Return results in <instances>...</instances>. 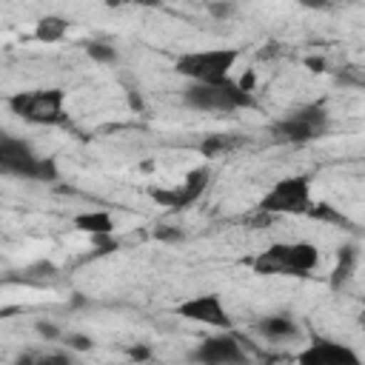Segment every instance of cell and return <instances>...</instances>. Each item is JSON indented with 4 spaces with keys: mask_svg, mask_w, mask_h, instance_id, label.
<instances>
[{
    "mask_svg": "<svg viewBox=\"0 0 365 365\" xmlns=\"http://www.w3.org/2000/svg\"><path fill=\"white\" fill-rule=\"evenodd\" d=\"M66 31H68V20H66V17H60V14H46V17H40L37 26H34V40H40V43H57V40L66 37Z\"/></svg>",
    "mask_w": 365,
    "mask_h": 365,
    "instance_id": "cell-14",
    "label": "cell"
},
{
    "mask_svg": "<svg viewBox=\"0 0 365 365\" xmlns=\"http://www.w3.org/2000/svg\"><path fill=\"white\" fill-rule=\"evenodd\" d=\"M331 3H356V0H331Z\"/></svg>",
    "mask_w": 365,
    "mask_h": 365,
    "instance_id": "cell-30",
    "label": "cell"
},
{
    "mask_svg": "<svg viewBox=\"0 0 365 365\" xmlns=\"http://www.w3.org/2000/svg\"><path fill=\"white\" fill-rule=\"evenodd\" d=\"M177 314L200 322V325H214V328H231V314L225 311L220 294H197L185 302L177 305Z\"/></svg>",
    "mask_w": 365,
    "mask_h": 365,
    "instance_id": "cell-10",
    "label": "cell"
},
{
    "mask_svg": "<svg viewBox=\"0 0 365 365\" xmlns=\"http://www.w3.org/2000/svg\"><path fill=\"white\" fill-rule=\"evenodd\" d=\"M91 237V248L97 254H111L120 248V240L114 237V231H106V234H88Z\"/></svg>",
    "mask_w": 365,
    "mask_h": 365,
    "instance_id": "cell-19",
    "label": "cell"
},
{
    "mask_svg": "<svg viewBox=\"0 0 365 365\" xmlns=\"http://www.w3.org/2000/svg\"><path fill=\"white\" fill-rule=\"evenodd\" d=\"M74 228L83 234H106L114 231V220L108 211H83L74 217Z\"/></svg>",
    "mask_w": 365,
    "mask_h": 365,
    "instance_id": "cell-15",
    "label": "cell"
},
{
    "mask_svg": "<svg viewBox=\"0 0 365 365\" xmlns=\"http://www.w3.org/2000/svg\"><path fill=\"white\" fill-rule=\"evenodd\" d=\"M208 180H211V171L205 165L202 168H191L180 185H174V188H151V197L160 205H168V208H188L191 202H197L205 194Z\"/></svg>",
    "mask_w": 365,
    "mask_h": 365,
    "instance_id": "cell-8",
    "label": "cell"
},
{
    "mask_svg": "<svg viewBox=\"0 0 365 365\" xmlns=\"http://www.w3.org/2000/svg\"><path fill=\"white\" fill-rule=\"evenodd\" d=\"M237 86H240L242 91H248V94H254V88H257V74H254V71L248 68V71H245V74H242V77L237 80Z\"/></svg>",
    "mask_w": 365,
    "mask_h": 365,
    "instance_id": "cell-24",
    "label": "cell"
},
{
    "mask_svg": "<svg viewBox=\"0 0 365 365\" xmlns=\"http://www.w3.org/2000/svg\"><path fill=\"white\" fill-rule=\"evenodd\" d=\"M308 214H311V217H317V220H328V222H345V220H342V214H336L328 202H319V205H314V202H311Z\"/></svg>",
    "mask_w": 365,
    "mask_h": 365,
    "instance_id": "cell-22",
    "label": "cell"
},
{
    "mask_svg": "<svg viewBox=\"0 0 365 365\" xmlns=\"http://www.w3.org/2000/svg\"><path fill=\"white\" fill-rule=\"evenodd\" d=\"M242 140L237 137V134H211V137H205L202 143H200V154L208 160V157H217V154H225V151H231V148H237Z\"/></svg>",
    "mask_w": 365,
    "mask_h": 365,
    "instance_id": "cell-16",
    "label": "cell"
},
{
    "mask_svg": "<svg viewBox=\"0 0 365 365\" xmlns=\"http://www.w3.org/2000/svg\"><path fill=\"white\" fill-rule=\"evenodd\" d=\"M60 339H66L68 351H74V354H86V351L94 348V339H91L88 334H80V331H68V334H63Z\"/></svg>",
    "mask_w": 365,
    "mask_h": 365,
    "instance_id": "cell-18",
    "label": "cell"
},
{
    "mask_svg": "<svg viewBox=\"0 0 365 365\" xmlns=\"http://www.w3.org/2000/svg\"><path fill=\"white\" fill-rule=\"evenodd\" d=\"M86 54L97 63H117V48L108 46V43H88L86 46Z\"/></svg>",
    "mask_w": 365,
    "mask_h": 365,
    "instance_id": "cell-17",
    "label": "cell"
},
{
    "mask_svg": "<svg viewBox=\"0 0 365 365\" xmlns=\"http://www.w3.org/2000/svg\"><path fill=\"white\" fill-rule=\"evenodd\" d=\"M128 356L137 359V362H145V359H151V348L148 345H131L128 348Z\"/></svg>",
    "mask_w": 365,
    "mask_h": 365,
    "instance_id": "cell-25",
    "label": "cell"
},
{
    "mask_svg": "<svg viewBox=\"0 0 365 365\" xmlns=\"http://www.w3.org/2000/svg\"><path fill=\"white\" fill-rule=\"evenodd\" d=\"M311 202V177L294 174L274 182V188L259 200L257 208L265 214H308Z\"/></svg>",
    "mask_w": 365,
    "mask_h": 365,
    "instance_id": "cell-7",
    "label": "cell"
},
{
    "mask_svg": "<svg viewBox=\"0 0 365 365\" xmlns=\"http://www.w3.org/2000/svg\"><path fill=\"white\" fill-rule=\"evenodd\" d=\"M43 362H68L71 359V354H46V356H40Z\"/></svg>",
    "mask_w": 365,
    "mask_h": 365,
    "instance_id": "cell-28",
    "label": "cell"
},
{
    "mask_svg": "<svg viewBox=\"0 0 365 365\" xmlns=\"http://www.w3.org/2000/svg\"><path fill=\"white\" fill-rule=\"evenodd\" d=\"M11 114L37 123V125H54L66 117V94L63 88H34V91H17L9 97Z\"/></svg>",
    "mask_w": 365,
    "mask_h": 365,
    "instance_id": "cell-4",
    "label": "cell"
},
{
    "mask_svg": "<svg viewBox=\"0 0 365 365\" xmlns=\"http://www.w3.org/2000/svg\"><path fill=\"white\" fill-rule=\"evenodd\" d=\"M319 265V248L314 242H274L259 257L251 259L257 274H279V277H305Z\"/></svg>",
    "mask_w": 365,
    "mask_h": 365,
    "instance_id": "cell-2",
    "label": "cell"
},
{
    "mask_svg": "<svg viewBox=\"0 0 365 365\" xmlns=\"http://www.w3.org/2000/svg\"><path fill=\"white\" fill-rule=\"evenodd\" d=\"M182 103H185L188 108H197V111L231 114V111H237V108L254 106V94L242 91V88L237 86V80L222 77V80H214V83H191V86L182 91Z\"/></svg>",
    "mask_w": 365,
    "mask_h": 365,
    "instance_id": "cell-3",
    "label": "cell"
},
{
    "mask_svg": "<svg viewBox=\"0 0 365 365\" xmlns=\"http://www.w3.org/2000/svg\"><path fill=\"white\" fill-rule=\"evenodd\" d=\"M108 6H114V3H131V0H106Z\"/></svg>",
    "mask_w": 365,
    "mask_h": 365,
    "instance_id": "cell-29",
    "label": "cell"
},
{
    "mask_svg": "<svg viewBox=\"0 0 365 365\" xmlns=\"http://www.w3.org/2000/svg\"><path fill=\"white\" fill-rule=\"evenodd\" d=\"M34 331H37V336L46 339V342H57V339L63 336L60 325H54L51 319H37V322H34Z\"/></svg>",
    "mask_w": 365,
    "mask_h": 365,
    "instance_id": "cell-21",
    "label": "cell"
},
{
    "mask_svg": "<svg viewBox=\"0 0 365 365\" xmlns=\"http://www.w3.org/2000/svg\"><path fill=\"white\" fill-rule=\"evenodd\" d=\"M0 174L37 180V182H54L60 177V168H57V160L37 157L34 148L23 137H11L0 131Z\"/></svg>",
    "mask_w": 365,
    "mask_h": 365,
    "instance_id": "cell-1",
    "label": "cell"
},
{
    "mask_svg": "<svg viewBox=\"0 0 365 365\" xmlns=\"http://www.w3.org/2000/svg\"><path fill=\"white\" fill-rule=\"evenodd\" d=\"M205 9H208V14H211L214 20H228V17L237 11V3H234V0H208Z\"/></svg>",
    "mask_w": 365,
    "mask_h": 365,
    "instance_id": "cell-20",
    "label": "cell"
},
{
    "mask_svg": "<svg viewBox=\"0 0 365 365\" xmlns=\"http://www.w3.org/2000/svg\"><path fill=\"white\" fill-rule=\"evenodd\" d=\"M297 359L305 365H359V354L334 339H314L305 351L297 354Z\"/></svg>",
    "mask_w": 365,
    "mask_h": 365,
    "instance_id": "cell-11",
    "label": "cell"
},
{
    "mask_svg": "<svg viewBox=\"0 0 365 365\" xmlns=\"http://www.w3.org/2000/svg\"><path fill=\"white\" fill-rule=\"evenodd\" d=\"M154 240H160V242H180L182 240V228L160 225V228H154Z\"/></svg>",
    "mask_w": 365,
    "mask_h": 365,
    "instance_id": "cell-23",
    "label": "cell"
},
{
    "mask_svg": "<svg viewBox=\"0 0 365 365\" xmlns=\"http://www.w3.org/2000/svg\"><path fill=\"white\" fill-rule=\"evenodd\" d=\"M328 120H331V114L322 103H308V106L288 111L274 125V134L285 143H311L328 131Z\"/></svg>",
    "mask_w": 365,
    "mask_h": 365,
    "instance_id": "cell-6",
    "label": "cell"
},
{
    "mask_svg": "<svg viewBox=\"0 0 365 365\" xmlns=\"http://www.w3.org/2000/svg\"><path fill=\"white\" fill-rule=\"evenodd\" d=\"M257 331L259 336H265L268 342H282V339H294L299 336V325L285 317V314H271V317H262L257 322Z\"/></svg>",
    "mask_w": 365,
    "mask_h": 365,
    "instance_id": "cell-12",
    "label": "cell"
},
{
    "mask_svg": "<svg viewBox=\"0 0 365 365\" xmlns=\"http://www.w3.org/2000/svg\"><path fill=\"white\" fill-rule=\"evenodd\" d=\"M305 66L311 71H325V60L322 57H305Z\"/></svg>",
    "mask_w": 365,
    "mask_h": 365,
    "instance_id": "cell-27",
    "label": "cell"
},
{
    "mask_svg": "<svg viewBox=\"0 0 365 365\" xmlns=\"http://www.w3.org/2000/svg\"><path fill=\"white\" fill-rule=\"evenodd\" d=\"M191 359L194 362H202V365H237V362H245V351L240 345L237 336L231 334H214V336H205L194 351H191Z\"/></svg>",
    "mask_w": 365,
    "mask_h": 365,
    "instance_id": "cell-9",
    "label": "cell"
},
{
    "mask_svg": "<svg viewBox=\"0 0 365 365\" xmlns=\"http://www.w3.org/2000/svg\"><path fill=\"white\" fill-rule=\"evenodd\" d=\"M356 262H359V245L356 242L339 245V251H336V268L331 271V288H342L354 277Z\"/></svg>",
    "mask_w": 365,
    "mask_h": 365,
    "instance_id": "cell-13",
    "label": "cell"
},
{
    "mask_svg": "<svg viewBox=\"0 0 365 365\" xmlns=\"http://www.w3.org/2000/svg\"><path fill=\"white\" fill-rule=\"evenodd\" d=\"M240 51L237 48H205V51H188L180 54L174 68L177 74L188 77L191 83H214L231 74V68L237 66Z\"/></svg>",
    "mask_w": 365,
    "mask_h": 365,
    "instance_id": "cell-5",
    "label": "cell"
},
{
    "mask_svg": "<svg viewBox=\"0 0 365 365\" xmlns=\"http://www.w3.org/2000/svg\"><path fill=\"white\" fill-rule=\"evenodd\" d=\"M299 6H305V9H314V11H322V9L334 6V3H331V0H299Z\"/></svg>",
    "mask_w": 365,
    "mask_h": 365,
    "instance_id": "cell-26",
    "label": "cell"
}]
</instances>
